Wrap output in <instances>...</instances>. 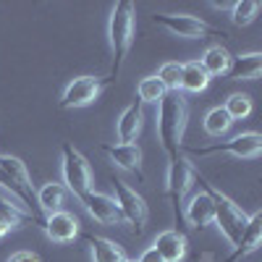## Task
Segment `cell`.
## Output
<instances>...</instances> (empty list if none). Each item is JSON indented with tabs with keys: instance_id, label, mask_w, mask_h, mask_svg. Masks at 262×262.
Returning <instances> with one entry per match:
<instances>
[{
	"instance_id": "3",
	"label": "cell",
	"mask_w": 262,
	"mask_h": 262,
	"mask_svg": "<svg viewBox=\"0 0 262 262\" xmlns=\"http://www.w3.org/2000/svg\"><path fill=\"white\" fill-rule=\"evenodd\" d=\"M194 181H200V184H202V191H207V196L212 200V223L217 226V231L223 233L226 242H228L231 247H236L238 238H242V233H244V228H247L249 215L238 207L231 196H226L221 189H215L200 170H196Z\"/></svg>"
},
{
	"instance_id": "13",
	"label": "cell",
	"mask_w": 262,
	"mask_h": 262,
	"mask_svg": "<svg viewBox=\"0 0 262 262\" xmlns=\"http://www.w3.org/2000/svg\"><path fill=\"white\" fill-rule=\"evenodd\" d=\"M142 123H144V105L139 100L128 102L123 107V113L116 121V134L121 144H134L137 137L142 134Z\"/></svg>"
},
{
	"instance_id": "30",
	"label": "cell",
	"mask_w": 262,
	"mask_h": 262,
	"mask_svg": "<svg viewBox=\"0 0 262 262\" xmlns=\"http://www.w3.org/2000/svg\"><path fill=\"white\" fill-rule=\"evenodd\" d=\"M137 262H163V257L155 252V247H149V249H144V252H142V257H139Z\"/></svg>"
},
{
	"instance_id": "26",
	"label": "cell",
	"mask_w": 262,
	"mask_h": 262,
	"mask_svg": "<svg viewBox=\"0 0 262 262\" xmlns=\"http://www.w3.org/2000/svg\"><path fill=\"white\" fill-rule=\"evenodd\" d=\"M259 16V3L257 0H236L231 6V21L236 27H249Z\"/></svg>"
},
{
	"instance_id": "18",
	"label": "cell",
	"mask_w": 262,
	"mask_h": 262,
	"mask_svg": "<svg viewBox=\"0 0 262 262\" xmlns=\"http://www.w3.org/2000/svg\"><path fill=\"white\" fill-rule=\"evenodd\" d=\"M181 217L196 231H202L207 226H212V200L207 196V191H200V194H194L186 210L181 212Z\"/></svg>"
},
{
	"instance_id": "20",
	"label": "cell",
	"mask_w": 262,
	"mask_h": 262,
	"mask_svg": "<svg viewBox=\"0 0 262 262\" xmlns=\"http://www.w3.org/2000/svg\"><path fill=\"white\" fill-rule=\"evenodd\" d=\"M84 242L90 244V252H92V262H126V252L121 244H116L113 238H105V236H92L86 233Z\"/></svg>"
},
{
	"instance_id": "8",
	"label": "cell",
	"mask_w": 262,
	"mask_h": 262,
	"mask_svg": "<svg viewBox=\"0 0 262 262\" xmlns=\"http://www.w3.org/2000/svg\"><path fill=\"white\" fill-rule=\"evenodd\" d=\"M113 186H116V205L121 210V217H123V223L134 228V233H142L144 226H147V217H149V207L144 202V196L137 191V189H131L126 181L121 179H113Z\"/></svg>"
},
{
	"instance_id": "22",
	"label": "cell",
	"mask_w": 262,
	"mask_h": 262,
	"mask_svg": "<svg viewBox=\"0 0 262 262\" xmlns=\"http://www.w3.org/2000/svg\"><path fill=\"white\" fill-rule=\"evenodd\" d=\"M231 53L223 48V45H212L205 50V55L200 58V66L205 69V74L212 79V76H226L228 74V66H231Z\"/></svg>"
},
{
	"instance_id": "16",
	"label": "cell",
	"mask_w": 262,
	"mask_h": 262,
	"mask_svg": "<svg viewBox=\"0 0 262 262\" xmlns=\"http://www.w3.org/2000/svg\"><path fill=\"white\" fill-rule=\"evenodd\" d=\"M259 244H262V212L257 210V212H252V215H249L247 228H244L242 238H238V244L233 247L231 257H228V259H223V262H238L242 257H247V254L257 252V249H259Z\"/></svg>"
},
{
	"instance_id": "31",
	"label": "cell",
	"mask_w": 262,
	"mask_h": 262,
	"mask_svg": "<svg viewBox=\"0 0 262 262\" xmlns=\"http://www.w3.org/2000/svg\"><path fill=\"white\" fill-rule=\"evenodd\" d=\"M11 231H8V226H3V223H0V238H6Z\"/></svg>"
},
{
	"instance_id": "19",
	"label": "cell",
	"mask_w": 262,
	"mask_h": 262,
	"mask_svg": "<svg viewBox=\"0 0 262 262\" xmlns=\"http://www.w3.org/2000/svg\"><path fill=\"white\" fill-rule=\"evenodd\" d=\"M231 81H257L262 76V53H247L231 58L228 74Z\"/></svg>"
},
{
	"instance_id": "32",
	"label": "cell",
	"mask_w": 262,
	"mask_h": 262,
	"mask_svg": "<svg viewBox=\"0 0 262 262\" xmlns=\"http://www.w3.org/2000/svg\"><path fill=\"white\" fill-rule=\"evenodd\" d=\"M126 262H137V259H126Z\"/></svg>"
},
{
	"instance_id": "9",
	"label": "cell",
	"mask_w": 262,
	"mask_h": 262,
	"mask_svg": "<svg viewBox=\"0 0 262 262\" xmlns=\"http://www.w3.org/2000/svg\"><path fill=\"white\" fill-rule=\"evenodd\" d=\"M155 24L168 29L170 34H176V37H184V39H205L210 34L226 37V32L212 29L207 21L196 18L191 13H155Z\"/></svg>"
},
{
	"instance_id": "14",
	"label": "cell",
	"mask_w": 262,
	"mask_h": 262,
	"mask_svg": "<svg viewBox=\"0 0 262 262\" xmlns=\"http://www.w3.org/2000/svg\"><path fill=\"white\" fill-rule=\"evenodd\" d=\"M102 152L111 158L121 170L134 173L137 179H144V165H142V149L139 144H102Z\"/></svg>"
},
{
	"instance_id": "28",
	"label": "cell",
	"mask_w": 262,
	"mask_h": 262,
	"mask_svg": "<svg viewBox=\"0 0 262 262\" xmlns=\"http://www.w3.org/2000/svg\"><path fill=\"white\" fill-rule=\"evenodd\" d=\"M231 126H233V121L228 118V113L223 111V107H212V111L205 116V131H207V137H223Z\"/></svg>"
},
{
	"instance_id": "24",
	"label": "cell",
	"mask_w": 262,
	"mask_h": 262,
	"mask_svg": "<svg viewBox=\"0 0 262 262\" xmlns=\"http://www.w3.org/2000/svg\"><path fill=\"white\" fill-rule=\"evenodd\" d=\"M221 107L228 113V118L236 123V121L249 118L254 105H252V97H249L247 92H233V95H228V97H226V102H223Z\"/></svg>"
},
{
	"instance_id": "12",
	"label": "cell",
	"mask_w": 262,
	"mask_h": 262,
	"mask_svg": "<svg viewBox=\"0 0 262 262\" xmlns=\"http://www.w3.org/2000/svg\"><path fill=\"white\" fill-rule=\"evenodd\" d=\"M79 202H81L84 210L90 212L97 223H102V226H121V223H123L121 210H118V205H116L113 196L100 194V191H86Z\"/></svg>"
},
{
	"instance_id": "15",
	"label": "cell",
	"mask_w": 262,
	"mask_h": 262,
	"mask_svg": "<svg viewBox=\"0 0 262 262\" xmlns=\"http://www.w3.org/2000/svg\"><path fill=\"white\" fill-rule=\"evenodd\" d=\"M155 252L163 257V262H181L189 252V242H186V233L179 231V228H170V231H163L158 233L155 238Z\"/></svg>"
},
{
	"instance_id": "6",
	"label": "cell",
	"mask_w": 262,
	"mask_h": 262,
	"mask_svg": "<svg viewBox=\"0 0 262 262\" xmlns=\"http://www.w3.org/2000/svg\"><path fill=\"white\" fill-rule=\"evenodd\" d=\"M194 176H196V168H194L191 160L184 158V152H179L176 158H170L168 173H165V194H168V200H170L176 226L181 221V202H184V196L189 194V189L194 184Z\"/></svg>"
},
{
	"instance_id": "7",
	"label": "cell",
	"mask_w": 262,
	"mask_h": 262,
	"mask_svg": "<svg viewBox=\"0 0 262 262\" xmlns=\"http://www.w3.org/2000/svg\"><path fill=\"white\" fill-rule=\"evenodd\" d=\"M181 152H189V155H217V152H226V155H233V158H242V160H254L259 158L262 152V137L257 131H244L228 142H217V144H210V147H181Z\"/></svg>"
},
{
	"instance_id": "5",
	"label": "cell",
	"mask_w": 262,
	"mask_h": 262,
	"mask_svg": "<svg viewBox=\"0 0 262 262\" xmlns=\"http://www.w3.org/2000/svg\"><path fill=\"white\" fill-rule=\"evenodd\" d=\"M60 173H63V186L79 200L86 191H92V181H95L92 168L86 163V158L69 142L60 144Z\"/></svg>"
},
{
	"instance_id": "10",
	"label": "cell",
	"mask_w": 262,
	"mask_h": 262,
	"mask_svg": "<svg viewBox=\"0 0 262 262\" xmlns=\"http://www.w3.org/2000/svg\"><path fill=\"white\" fill-rule=\"evenodd\" d=\"M107 84H113L107 76H76L63 90L60 107H63V111H71V107H86V105H92L102 95V90H105Z\"/></svg>"
},
{
	"instance_id": "2",
	"label": "cell",
	"mask_w": 262,
	"mask_h": 262,
	"mask_svg": "<svg viewBox=\"0 0 262 262\" xmlns=\"http://www.w3.org/2000/svg\"><path fill=\"white\" fill-rule=\"evenodd\" d=\"M134 3L131 0H118L111 11V21H107V39H111V55H113V63H111V74L107 79L116 81L121 76V69L126 63V55L134 45Z\"/></svg>"
},
{
	"instance_id": "29",
	"label": "cell",
	"mask_w": 262,
	"mask_h": 262,
	"mask_svg": "<svg viewBox=\"0 0 262 262\" xmlns=\"http://www.w3.org/2000/svg\"><path fill=\"white\" fill-rule=\"evenodd\" d=\"M8 262H42V257L37 252H29V249H21V252H13L8 257Z\"/></svg>"
},
{
	"instance_id": "21",
	"label": "cell",
	"mask_w": 262,
	"mask_h": 262,
	"mask_svg": "<svg viewBox=\"0 0 262 262\" xmlns=\"http://www.w3.org/2000/svg\"><path fill=\"white\" fill-rule=\"evenodd\" d=\"M63 202H66V186L58 181H48L37 191V212L39 215H50V212L63 210Z\"/></svg>"
},
{
	"instance_id": "1",
	"label": "cell",
	"mask_w": 262,
	"mask_h": 262,
	"mask_svg": "<svg viewBox=\"0 0 262 262\" xmlns=\"http://www.w3.org/2000/svg\"><path fill=\"white\" fill-rule=\"evenodd\" d=\"M189 123V102L184 92H168L158 102V139L168 158H176L184 147V131Z\"/></svg>"
},
{
	"instance_id": "27",
	"label": "cell",
	"mask_w": 262,
	"mask_h": 262,
	"mask_svg": "<svg viewBox=\"0 0 262 262\" xmlns=\"http://www.w3.org/2000/svg\"><path fill=\"white\" fill-rule=\"evenodd\" d=\"M181 69H184V63L179 60H165L160 69H158V79L163 81V86L168 92H181Z\"/></svg>"
},
{
	"instance_id": "23",
	"label": "cell",
	"mask_w": 262,
	"mask_h": 262,
	"mask_svg": "<svg viewBox=\"0 0 262 262\" xmlns=\"http://www.w3.org/2000/svg\"><path fill=\"white\" fill-rule=\"evenodd\" d=\"M210 86V76L205 74V69L200 66V60H189L184 63L181 69V92H191V95H200Z\"/></svg>"
},
{
	"instance_id": "25",
	"label": "cell",
	"mask_w": 262,
	"mask_h": 262,
	"mask_svg": "<svg viewBox=\"0 0 262 262\" xmlns=\"http://www.w3.org/2000/svg\"><path fill=\"white\" fill-rule=\"evenodd\" d=\"M165 95H168V90L163 86V81H160L158 76H144V79L137 84V100H139L142 105H147V102H160Z\"/></svg>"
},
{
	"instance_id": "17",
	"label": "cell",
	"mask_w": 262,
	"mask_h": 262,
	"mask_svg": "<svg viewBox=\"0 0 262 262\" xmlns=\"http://www.w3.org/2000/svg\"><path fill=\"white\" fill-rule=\"evenodd\" d=\"M29 221L42 226L39 217H37L32 210H27L24 205L16 200V196H11V200H8V196L0 191V223L8 226V231H16V228H24Z\"/></svg>"
},
{
	"instance_id": "4",
	"label": "cell",
	"mask_w": 262,
	"mask_h": 262,
	"mask_svg": "<svg viewBox=\"0 0 262 262\" xmlns=\"http://www.w3.org/2000/svg\"><path fill=\"white\" fill-rule=\"evenodd\" d=\"M0 186H3L6 191H11V196H16L27 210H32L39 217V212H37V191L32 186V176H29V170H27V165H24L21 158L0 155Z\"/></svg>"
},
{
	"instance_id": "11",
	"label": "cell",
	"mask_w": 262,
	"mask_h": 262,
	"mask_svg": "<svg viewBox=\"0 0 262 262\" xmlns=\"http://www.w3.org/2000/svg\"><path fill=\"white\" fill-rule=\"evenodd\" d=\"M42 231H45V236L53 244H71L79 236V217L66 210L50 212L42 217Z\"/></svg>"
}]
</instances>
